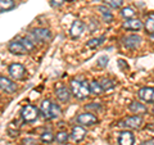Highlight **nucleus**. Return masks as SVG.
Wrapping results in <instances>:
<instances>
[{
    "label": "nucleus",
    "instance_id": "nucleus-1",
    "mask_svg": "<svg viewBox=\"0 0 154 145\" xmlns=\"http://www.w3.org/2000/svg\"><path fill=\"white\" fill-rule=\"evenodd\" d=\"M71 93L77 99H85L90 95V84L85 80L73 79L71 81Z\"/></svg>",
    "mask_w": 154,
    "mask_h": 145
},
{
    "label": "nucleus",
    "instance_id": "nucleus-2",
    "mask_svg": "<svg viewBox=\"0 0 154 145\" xmlns=\"http://www.w3.org/2000/svg\"><path fill=\"white\" fill-rule=\"evenodd\" d=\"M141 125H143V118L140 116H130V117L122 119L121 122H118V126L127 127L131 130H139L141 127Z\"/></svg>",
    "mask_w": 154,
    "mask_h": 145
},
{
    "label": "nucleus",
    "instance_id": "nucleus-3",
    "mask_svg": "<svg viewBox=\"0 0 154 145\" xmlns=\"http://www.w3.org/2000/svg\"><path fill=\"white\" fill-rule=\"evenodd\" d=\"M21 116H22L23 121H26V122H33V121H36L38 117V109L35 105H30V104L25 105L21 110Z\"/></svg>",
    "mask_w": 154,
    "mask_h": 145
},
{
    "label": "nucleus",
    "instance_id": "nucleus-4",
    "mask_svg": "<svg viewBox=\"0 0 154 145\" xmlns=\"http://www.w3.org/2000/svg\"><path fill=\"white\" fill-rule=\"evenodd\" d=\"M31 37L33 41H49L51 39V32L48 28H42V27H37L33 28L31 31Z\"/></svg>",
    "mask_w": 154,
    "mask_h": 145
},
{
    "label": "nucleus",
    "instance_id": "nucleus-5",
    "mask_svg": "<svg viewBox=\"0 0 154 145\" xmlns=\"http://www.w3.org/2000/svg\"><path fill=\"white\" fill-rule=\"evenodd\" d=\"M8 72L12 79H14V80H22V79H25V76H26V68L21 63H12L9 66Z\"/></svg>",
    "mask_w": 154,
    "mask_h": 145
},
{
    "label": "nucleus",
    "instance_id": "nucleus-6",
    "mask_svg": "<svg viewBox=\"0 0 154 145\" xmlns=\"http://www.w3.org/2000/svg\"><path fill=\"white\" fill-rule=\"evenodd\" d=\"M141 37L139 35H127L122 39V44L127 49H136L141 44Z\"/></svg>",
    "mask_w": 154,
    "mask_h": 145
},
{
    "label": "nucleus",
    "instance_id": "nucleus-7",
    "mask_svg": "<svg viewBox=\"0 0 154 145\" xmlns=\"http://www.w3.org/2000/svg\"><path fill=\"white\" fill-rule=\"evenodd\" d=\"M77 123L80 125H84V126H94L95 123H98V118L95 117L93 113H81L77 116Z\"/></svg>",
    "mask_w": 154,
    "mask_h": 145
},
{
    "label": "nucleus",
    "instance_id": "nucleus-8",
    "mask_svg": "<svg viewBox=\"0 0 154 145\" xmlns=\"http://www.w3.org/2000/svg\"><path fill=\"white\" fill-rule=\"evenodd\" d=\"M0 90H3L7 94H13L17 91V85L8 77L0 76Z\"/></svg>",
    "mask_w": 154,
    "mask_h": 145
},
{
    "label": "nucleus",
    "instance_id": "nucleus-9",
    "mask_svg": "<svg viewBox=\"0 0 154 145\" xmlns=\"http://www.w3.org/2000/svg\"><path fill=\"white\" fill-rule=\"evenodd\" d=\"M117 141H118V145H134L135 136H134V134L131 131L125 130V131H121L118 134Z\"/></svg>",
    "mask_w": 154,
    "mask_h": 145
},
{
    "label": "nucleus",
    "instance_id": "nucleus-10",
    "mask_svg": "<svg viewBox=\"0 0 154 145\" xmlns=\"http://www.w3.org/2000/svg\"><path fill=\"white\" fill-rule=\"evenodd\" d=\"M85 30V25L82 21H80V19H77L72 23V26L69 28V35L72 39H79L81 35H82V32Z\"/></svg>",
    "mask_w": 154,
    "mask_h": 145
},
{
    "label": "nucleus",
    "instance_id": "nucleus-11",
    "mask_svg": "<svg viewBox=\"0 0 154 145\" xmlns=\"http://www.w3.org/2000/svg\"><path fill=\"white\" fill-rule=\"evenodd\" d=\"M8 49L9 51L12 53V54L14 55H25L27 54V50H26V48L23 46L21 42H19V40H14L12 42H9V46H8Z\"/></svg>",
    "mask_w": 154,
    "mask_h": 145
},
{
    "label": "nucleus",
    "instance_id": "nucleus-12",
    "mask_svg": "<svg viewBox=\"0 0 154 145\" xmlns=\"http://www.w3.org/2000/svg\"><path fill=\"white\" fill-rule=\"evenodd\" d=\"M137 96L144 101L154 103V88H141L137 91Z\"/></svg>",
    "mask_w": 154,
    "mask_h": 145
},
{
    "label": "nucleus",
    "instance_id": "nucleus-13",
    "mask_svg": "<svg viewBox=\"0 0 154 145\" xmlns=\"http://www.w3.org/2000/svg\"><path fill=\"white\" fill-rule=\"evenodd\" d=\"M143 27H144L143 22L136 18L127 19L126 22H123V28L125 30H128V31H140Z\"/></svg>",
    "mask_w": 154,
    "mask_h": 145
},
{
    "label": "nucleus",
    "instance_id": "nucleus-14",
    "mask_svg": "<svg viewBox=\"0 0 154 145\" xmlns=\"http://www.w3.org/2000/svg\"><path fill=\"white\" fill-rule=\"evenodd\" d=\"M51 105H53V103L49 99L42 100L41 104H40V113L42 114V117L46 118V119L51 118Z\"/></svg>",
    "mask_w": 154,
    "mask_h": 145
},
{
    "label": "nucleus",
    "instance_id": "nucleus-15",
    "mask_svg": "<svg viewBox=\"0 0 154 145\" xmlns=\"http://www.w3.org/2000/svg\"><path fill=\"white\" fill-rule=\"evenodd\" d=\"M55 95H57L58 100H60V101H63V103H66V101H69L72 94H71V91L66 88V86H60V88H58L55 90Z\"/></svg>",
    "mask_w": 154,
    "mask_h": 145
},
{
    "label": "nucleus",
    "instance_id": "nucleus-16",
    "mask_svg": "<svg viewBox=\"0 0 154 145\" xmlns=\"http://www.w3.org/2000/svg\"><path fill=\"white\" fill-rule=\"evenodd\" d=\"M86 136V130L81 126H75L72 128V132H71V137L73 141H81V140H84Z\"/></svg>",
    "mask_w": 154,
    "mask_h": 145
},
{
    "label": "nucleus",
    "instance_id": "nucleus-17",
    "mask_svg": "<svg viewBox=\"0 0 154 145\" xmlns=\"http://www.w3.org/2000/svg\"><path fill=\"white\" fill-rule=\"evenodd\" d=\"M128 110L132 112V113H136V114H144V113L148 112L145 105L139 103V101H132V103L128 105Z\"/></svg>",
    "mask_w": 154,
    "mask_h": 145
},
{
    "label": "nucleus",
    "instance_id": "nucleus-18",
    "mask_svg": "<svg viewBox=\"0 0 154 145\" xmlns=\"http://www.w3.org/2000/svg\"><path fill=\"white\" fill-rule=\"evenodd\" d=\"M144 27H145V30H146V32L149 33V35H153L154 33V13H150L146 17V21H145Z\"/></svg>",
    "mask_w": 154,
    "mask_h": 145
},
{
    "label": "nucleus",
    "instance_id": "nucleus-19",
    "mask_svg": "<svg viewBox=\"0 0 154 145\" xmlns=\"http://www.w3.org/2000/svg\"><path fill=\"white\" fill-rule=\"evenodd\" d=\"M103 93V88H102V85H100V82L99 81H91L90 82V94H93V95H102Z\"/></svg>",
    "mask_w": 154,
    "mask_h": 145
},
{
    "label": "nucleus",
    "instance_id": "nucleus-20",
    "mask_svg": "<svg viewBox=\"0 0 154 145\" xmlns=\"http://www.w3.org/2000/svg\"><path fill=\"white\" fill-rule=\"evenodd\" d=\"M104 40H105L104 36L91 39V40H89L88 42H86V48H89V49H95V48H98L99 45H102Z\"/></svg>",
    "mask_w": 154,
    "mask_h": 145
},
{
    "label": "nucleus",
    "instance_id": "nucleus-21",
    "mask_svg": "<svg viewBox=\"0 0 154 145\" xmlns=\"http://www.w3.org/2000/svg\"><path fill=\"white\" fill-rule=\"evenodd\" d=\"M19 42L26 48V50L30 53V51H33L35 50V41L33 40H30L28 37H23V39H19Z\"/></svg>",
    "mask_w": 154,
    "mask_h": 145
},
{
    "label": "nucleus",
    "instance_id": "nucleus-22",
    "mask_svg": "<svg viewBox=\"0 0 154 145\" xmlns=\"http://www.w3.org/2000/svg\"><path fill=\"white\" fill-rule=\"evenodd\" d=\"M14 8V2L13 0H0V11L7 12Z\"/></svg>",
    "mask_w": 154,
    "mask_h": 145
},
{
    "label": "nucleus",
    "instance_id": "nucleus-23",
    "mask_svg": "<svg viewBox=\"0 0 154 145\" xmlns=\"http://www.w3.org/2000/svg\"><path fill=\"white\" fill-rule=\"evenodd\" d=\"M100 82V85H102V88H103V91H108V90H112L114 88V82L112 80H109V79H102L99 81Z\"/></svg>",
    "mask_w": 154,
    "mask_h": 145
},
{
    "label": "nucleus",
    "instance_id": "nucleus-24",
    "mask_svg": "<svg viewBox=\"0 0 154 145\" xmlns=\"http://www.w3.org/2000/svg\"><path fill=\"white\" fill-rule=\"evenodd\" d=\"M135 14H136V12H135L132 8H130V7L123 8L122 11H121V16L123 18H126V19H132L135 17Z\"/></svg>",
    "mask_w": 154,
    "mask_h": 145
},
{
    "label": "nucleus",
    "instance_id": "nucleus-25",
    "mask_svg": "<svg viewBox=\"0 0 154 145\" xmlns=\"http://www.w3.org/2000/svg\"><path fill=\"white\" fill-rule=\"evenodd\" d=\"M69 136H71V135H69L68 132H67V131H60V132H58V134H57L55 139H57V141H58V143L64 144V143L68 141Z\"/></svg>",
    "mask_w": 154,
    "mask_h": 145
},
{
    "label": "nucleus",
    "instance_id": "nucleus-26",
    "mask_svg": "<svg viewBox=\"0 0 154 145\" xmlns=\"http://www.w3.org/2000/svg\"><path fill=\"white\" fill-rule=\"evenodd\" d=\"M104 3H105V5H108V7H110V8L118 9V8L122 7L123 0H104Z\"/></svg>",
    "mask_w": 154,
    "mask_h": 145
},
{
    "label": "nucleus",
    "instance_id": "nucleus-27",
    "mask_svg": "<svg viewBox=\"0 0 154 145\" xmlns=\"http://www.w3.org/2000/svg\"><path fill=\"white\" fill-rule=\"evenodd\" d=\"M54 139H55V136H54V135H53L50 131H46V132H42V134H41V141H42V143L49 144V143H51Z\"/></svg>",
    "mask_w": 154,
    "mask_h": 145
},
{
    "label": "nucleus",
    "instance_id": "nucleus-28",
    "mask_svg": "<svg viewBox=\"0 0 154 145\" xmlns=\"http://www.w3.org/2000/svg\"><path fill=\"white\" fill-rule=\"evenodd\" d=\"M60 114H62V109H60V107H59L58 104L53 103V105H51V118H58Z\"/></svg>",
    "mask_w": 154,
    "mask_h": 145
},
{
    "label": "nucleus",
    "instance_id": "nucleus-29",
    "mask_svg": "<svg viewBox=\"0 0 154 145\" xmlns=\"http://www.w3.org/2000/svg\"><path fill=\"white\" fill-rule=\"evenodd\" d=\"M22 145H41L40 141L37 139H33V137H26L22 140Z\"/></svg>",
    "mask_w": 154,
    "mask_h": 145
},
{
    "label": "nucleus",
    "instance_id": "nucleus-30",
    "mask_svg": "<svg viewBox=\"0 0 154 145\" xmlns=\"http://www.w3.org/2000/svg\"><path fill=\"white\" fill-rule=\"evenodd\" d=\"M108 57H100L99 59H98V66H100V67H105L107 66V63H108Z\"/></svg>",
    "mask_w": 154,
    "mask_h": 145
},
{
    "label": "nucleus",
    "instance_id": "nucleus-31",
    "mask_svg": "<svg viewBox=\"0 0 154 145\" xmlns=\"http://www.w3.org/2000/svg\"><path fill=\"white\" fill-rule=\"evenodd\" d=\"M50 2H51L53 7H59V5H62V4L66 2V0H50Z\"/></svg>",
    "mask_w": 154,
    "mask_h": 145
},
{
    "label": "nucleus",
    "instance_id": "nucleus-32",
    "mask_svg": "<svg viewBox=\"0 0 154 145\" xmlns=\"http://www.w3.org/2000/svg\"><path fill=\"white\" fill-rule=\"evenodd\" d=\"M98 11H99V12H102V14H109V13H110V11H109L107 7H99V8H98Z\"/></svg>",
    "mask_w": 154,
    "mask_h": 145
},
{
    "label": "nucleus",
    "instance_id": "nucleus-33",
    "mask_svg": "<svg viewBox=\"0 0 154 145\" xmlns=\"http://www.w3.org/2000/svg\"><path fill=\"white\" fill-rule=\"evenodd\" d=\"M86 108H89V109L93 108V109H95V110H99V109H100V105H99V104L96 105V103H93V104H90V105H86Z\"/></svg>",
    "mask_w": 154,
    "mask_h": 145
},
{
    "label": "nucleus",
    "instance_id": "nucleus-34",
    "mask_svg": "<svg viewBox=\"0 0 154 145\" xmlns=\"http://www.w3.org/2000/svg\"><path fill=\"white\" fill-rule=\"evenodd\" d=\"M140 145H154V140H146V141H143Z\"/></svg>",
    "mask_w": 154,
    "mask_h": 145
},
{
    "label": "nucleus",
    "instance_id": "nucleus-35",
    "mask_svg": "<svg viewBox=\"0 0 154 145\" xmlns=\"http://www.w3.org/2000/svg\"><path fill=\"white\" fill-rule=\"evenodd\" d=\"M150 37H152V40L154 41V33H153V35H150Z\"/></svg>",
    "mask_w": 154,
    "mask_h": 145
},
{
    "label": "nucleus",
    "instance_id": "nucleus-36",
    "mask_svg": "<svg viewBox=\"0 0 154 145\" xmlns=\"http://www.w3.org/2000/svg\"><path fill=\"white\" fill-rule=\"evenodd\" d=\"M153 113H154V108H153Z\"/></svg>",
    "mask_w": 154,
    "mask_h": 145
}]
</instances>
